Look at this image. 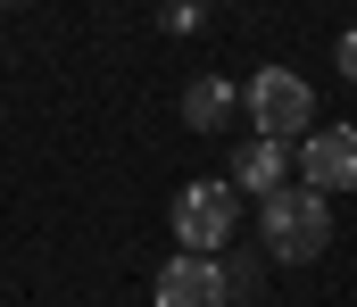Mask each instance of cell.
<instances>
[{"label": "cell", "mask_w": 357, "mask_h": 307, "mask_svg": "<svg viewBox=\"0 0 357 307\" xmlns=\"http://www.w3.org/2000/svg\"><path fill=\"white\" fill-rule=\"evenodd\" d=\"M324 249H333V200L307 191V183L266 191V258L274 266H316Z\"/></svg>", "instance_id": "cell-1"}, {"label": "cell", "mask_w": 357, "mask_h": 307, "mask_svg": "<svg viewBox=\"0 0 357 307\" xmlns=\"http://www.w3.org/2000/svg\"><path fill=\"white\" fill-rule=\"evenodd\" d=\"M241 108H250L258 141H282V150L316 133V92H307V75H291V67H258L250 92H241Z\"/></svg>", "instance_id": "cell-2"}, {"label": "cell", "mask_w": 357, "mask_h": 307, "mask_svg": "<svg viewBox=\"0 0 357 307\" xmlns=\"http://www.w3.org/2000/svg\"><path fill=\"white\" fill-rule=\"evenodd\" d=\"M233 224H241V191L233 183H183L175 191V241L191 258H216L233 241Z\"/></svg>", "instance_id": "cell-3"}, {"label": "cell", "mask_w": 357, "mask_h": 307, "mask_svg": "<svg viewBox=\"0 0 357 307\" xmlns=\"http://www.w3.org/2000/svg\"><path fill=\"white\" fill-rule=\"evenodd\" d=\"M299 183L324 191V200L357 191V125H316V133L299 141Z\"/></svg>", "instance_id": "cell-4"}, {"label": "cell", "mask_w": 357, "mask_h": 307, "mask_svg": "<svg viewBox=\"0 0 357 307\" xmlns=\"http://www.w3.org/2000/svg\"><path fill=\"white\" fill-rule=\"evenodd\" d=\"M158 307H233V283H225V266H216V258L175 249V258L158 266Z\"/></svg>", "instance_id": "cell-5"}, {"label": "cell", "mask_w": 357, "mask_h": 307, "mask_svg": "<svg viewBox=\"0 0 357 307\" xmlns=\"http://www.w3.org/2000/svg\"><path fill=\"white\" fill-rule=\"evenodd\" d=\"M282 175H291V150H282V141H258V133H250V141L233 150V191H258V200H266V191H282Z\"/></svg>", "instance_id": "cell-6"}, {"label": "cell", "mask_w": 357, "mask_h": 307, "mask_svg": "<svg viewBox=\"0 0 357 307\" xmlns=\"http://www.w3.org/2000/svg\"><path fill=\"white\" fill-rule=\"evenodd\" d=\"M233 108H241V92H233L225 75H199V84H183V125H191V133H216V125H233Z\"/></svg>", "instance_id": "cell-7"}, {"label": "cell", "mask_w": 357, "mask_h": 307, "mask_svg": "<svg viewBox=\"0 0 357 307\" xmlns=\"http://www.w3.org/2000/svg\"><path fill=\"white\" fill-rule=\"evenodd\" d=\"M225 283H233V291H258V283H266V258H233Z\"/></svg>", "instance_id": "cell-8"}, {"label": "cell", "mask_w": 357, "mask_h": 307, "mask_svg": "<svg viewBox=\"0 0 357 307\" xmlns=\"http://www.w3.org/2000/svg\"><path fill=\"white\" fill-rule=\"evenodd\" d=\"M199 17H208V8H199V0H167V33H191V25H199Z\"/></svg>", "instance_id": "cell-9"}, {"label": "cell", "mask_w": 357, "mask_h": 307, "mask_svg": "<svg viewBox=\"0 0 357 307\" xmlns=\"http://www.w3.org/2000/svg\"><path fill=\"white\" fill-rule=\"evenodd\" d=\"M333 58H341V75H349V84H357V25H349V33H341V50H333Z\"/></svg>", "instance_id": "cell-10"}]
</instances>
